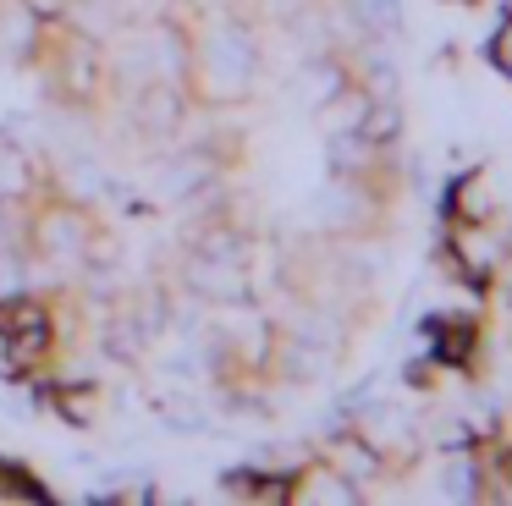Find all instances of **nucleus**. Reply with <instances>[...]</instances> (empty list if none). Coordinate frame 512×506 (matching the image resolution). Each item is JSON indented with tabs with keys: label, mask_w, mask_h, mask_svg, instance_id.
Segmentation results:
<instances>
[{
	"label": "nucleus",
	"mask_w": 512,
	"mask_h": 506,
	"mask_svg": "<svg viewBox=\"0 0 512 506\" xmlns=\"http://www.w3.org/2000/svg\"><path fill=\"white\" fill-rule=\"evenodd\" d=\"M353 6V17L364 22L369 33H386V28H397V0H347Z\"/></svg>",
	"instance_id": "nucleus-7"
},
{
	"label": "nucleus",
	"mask_w": 512,
	"mask_h": 506,
	"mask_svg": "<svg viewBox=\"0 0 512 506\" xmlns=\"http://www.w3.org/2000/svg\"><path fill=\"white\" fill-rule=\"evenodd\" d=\"M188 292L204 297V303L226 308L248 297V270L243 259H215V253H193L188 259Z\"/></svg>",
	"instance_id": "nucleus-2"
},
{
	"label": "nucleus",
	"mask_w": 512,
	"mask_h": 506,
	"mask_svg": "<svg viewBox=\"0 0 512 506\" xmlns=\"http://www.w3.org/2000/svg\"><path fill=\"white\" fill-rule=\"evenodd\" d=\"M490 61H496L501 72H512V11H507V22L496 28V39H490Z\"/></svg>",
	"instance_id": "nucleus-8"
},
{
	"label": "nucleus",
	"mask_w": 512,
	"mask_h": 506,
	"mask_svg": "<svg viewBox=\"0 0 512 506\" xmlns=\"http://www.w3.org/2000/svg\"><path fill=\"white\" fill-rule=\"evenodd\" d=\"M28 193H34V176H28L23 149H0V204H17Z\"/></svg>",
	"instance_id": "nucleus-6"
},
{
	"label": "nucleus",
	"mask_w": 512,
	"mask_h": 506,
	"mask_svg": "<svg viewBox=\"0 0 512 506\" xmlns=\"http://www.w3.org/2000/svg\"><path fill=\"white\" fill-rule=\"evenodd\" d=\"M325 451H331L325 462H331V468L342 473V479H353L358 490H364L369 479H380V468H386V457H380V451L369 446V440L358 435V429H342V435H331V446H325Z\"/></svg>",
	"instance_id": "nucleus-4"
},
{
	"label": "nucleus",
	"mask_w": 512,
	"mask_h": 506,
	"mask_svg": "<svg viewBox=\"0 0 512 506\" xmlns=\"http://www.w3.org/2000/svg\"><path fill=\"white\" fill-rule=\"evenodd\" d=\"M446 215H452V220H490V215H496V198H490L485 171L457 176L452 193H446Z\"/></svg>",
	"instance_id": "nucleus-5"
},
{
	"label": "nucleus",
	"mask_w": 512,
	"mask_h": 506,
	"mask_svg": "<svg viewBox=\"0 0 512 506\" xmlns=\"http://www.w3.org/2000/svg\"><path fill=\"white\" fill-rule=\"evenodd\" d=\"M474 352H479V325L468 314L430 319V358H435V369H468Z\"/></svg>",
	"instance_id": "nucleus-3"
},
{
	"label": "nucleus",
	"mask_w": 512,
	"mask_h": 506,
	"mask_svg": "<svg viewBox=\"0 0 512 506\" xmlns=\"http://www.w3.org/2000/svg\"><path fill=\"white\" fill-rule=\"evenodd\" d=\"M254 66H259V55H254V39H248L237 22H221V28H210L204 33V44H199V88L210 99H237V94H248V83H254Z\"/></svg>",
	"instance_id": "nucleus-1"
}]
</instances>
